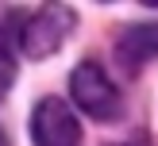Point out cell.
I'll return each instance as SVG.
<instances>
[{"instance_id": "6da1fadb", "label": "cell", "mask_w": 158, "mask_h": 146, "mask_svg": "<svg viewBox=\"0 0 158 146\" xmlns=\"http://www.w3.org/2000/svg\"><path fill=\"white\" fill-rule=\"evenodd\" d=\"M69 89H73V104L81 108L85 115L104 119V123L120 119L123 96H120V89L108 81V73L97 65V61H81V65L69 73Z\"/></svg>"}, {"instance_id": "7a4b0ae2", "label": "cell", "mask_w": 158, "mask_h": 146, "mask_svg": "<svg viewBox=\"0 0 158 146\" xmlns=\"http://www.w3.org/2000/svg\"><path fill=\"white\" fill-rule=\"evenodd\" d=\"M73 23H77V15L69 12V8L46 4V8H39L35 15H27V19L19 23L15 42H19V50H27L31 58H46V54H54L62 46V38L73 31Z\"/></svg>"}, {"instance_id": "3957f363", "label": "cell", "mask_w": 158, "mask_h": 146, "mask_svg": "<svg viewBox=\"0 0 158 146\" xmlns=\"http://www.w3.org/2000/svg\"><path fill=\"white\" fill-rule=\"evenodd\" d=\"M31 138L35 146H81V123L66 100L46 96L31 112Z\"/></svg>"}, {"instance_id": "277c9868", "label": "cell", "mask_w": 158, "mask_h": 146, "mask_svg": "<svg viewBox=\"0 0 158 146\" xmlns=\"http://www.w3.org/2000/svg\"><path fill=\"white\" fill-rule=\"evenodd\" d=\"M158 58V19L151 23H131L116 38V61L123 73H139L147 61Z\"/></svg>"}, {"instance_id": "5b68a950", "label": "cell", "mask_w": 158, "mask_h": 146, "mask_svg": "<svg viewBox=\"0 0 158 146\" xmlns=\"http://www.w3.org/2000/svg\"><path fill=\"white\" fill-rule=\"evenodd\" d=\"M12 85H15V35H12V27H0V100L12 92Z\"/></svg>"}, {"instance_id": "8992f818", "label": "cell", "mask_w": 158, "mask_h": 146, "mask_svg": "<svg viewBox=\"0 0 158 146\" xmlns=\"http://www.w3.org/2000/svg\"><path fill=\"white\" fill-rule=\"evenodd\" d=\"M116 146H151V142H147V138H139V142H135V138H127V142H116Z\"/></svg>"}, {"instance_id": "52a82bcc", "label": "cell", "mask_w": 158, "mask_h": 146, "mask_svg": "<svg viewBox=\"0 0 158 146\" xmlns=\"http://www.w3.org/2000/svg\"><path fill=\"white\" fill-rule=\"evenodd\" d=\"M0 146H4V131H0Z\"/></svg>"}]
</instances>
